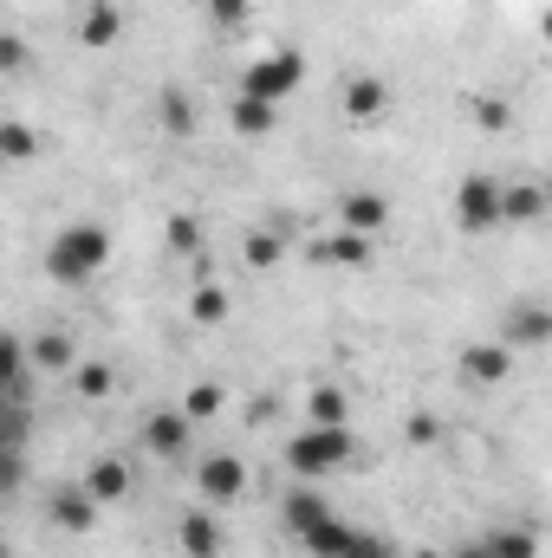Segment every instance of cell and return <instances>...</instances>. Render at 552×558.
<instances>
[{
    "mask_svg": "<svg viewBox=\"0 0 552 558\" xmlns=\"http://www.w3.org/2000/svg\"><path fill=\"white\" fill-rule=\"evenodd\" d=\"M105 260H111V228L105 221H65L52 241H46V279L52 286H85V279L105 274Z\"/></svg>",
    "mask_w": 552,
    "mask_h": 558,
    "instance_id": "cell-1",
    "label": "cell"
},
{
    "mask_svg": "<svg viewBox=\"0 0 552 558\" xmlns=\"http://www.w3.org/2000/svg\"><path fill=\"white\" fill-rule=\"evenodd\" d=\"M351 461V422H305L292 441H286V468L299 481H325Z\"/></svg>",
    "mask_w": 552,
    "mask_h": 558,
    "instance_id": "cell-2",
    "label": "cell"
},
{
    "mask_svg": "<svg viewBox=\"0 0 552 558\" xmlns=\"http://www.w3.org/2000/svg\"><path fill=\"white\" fill-rule=\"evenodd\" d=\"M299 78H305V59H299V52H267V59H254V65L241 72V98L279 105V98L299 92Z\"/></svg>",
    "mask_w": 552,
    "mask_h": 558,
    "instance_id": "cell-3",
    "label": "cell"
},
{
    "mask_svg": "<svg viewBox=\"0 0 552 558\" xmlns=\"http://www.w3.org/2000/svg\"><path fill=\"white\" fill-rule=\"evenodd\" d=\"M455 221H461V234H494L501 228V175H461Z\"/></svg>",
    "mask_w": 552,
    "mask_h": 558,
    "instance_id": "cell-4",
    "label": "cell"
},
{
    "mask_svg": "<svg viewBox=\"0 0 552 558\" xmlns=\"http://www.w3.org/2000/svg\"><path fill=\"white\" fill-rule=\"evenodd\" d=\"M195 487H202L208 507H235L248 494V461L241 454H202L195 461Z\"/></svg>",
    "mask_w": 552,
    "mask_h": 558,
    "instance_id": "cell-5",
    "label": "cell"
},
{
    "mask_svg": "<svg viewBox=\"0 0 552 558\" xmlns=\"http://www.w3.org/2000/svg\"><path fill=\"white\" fill-rule=\"evenodd\" d=\"M338 228H345V234H364V241H377V234L391 228V202H384L377 189H351V195L338 202Z\"/></svg>",
    "mask_w": 552,
    "mask_h": 558,
    "instance_id": "cell-6",
    "label": "cell"
},
{
    "mask_svg": "<svg viewBox=\"0 0 552 558\" xmlns=\"http://www.w3.org/2000/svg\"><path fill=\"white\" fill-rule=\"evenodd\" d=\"M391 111V85L377 72H351L345 78V124H377Z\"/></svg>",
    "mask_w": 552,
    "mask_h": 558,
    "instance_id": "cell-7",
    "label": "cell"
},
{
    "mask_svg": "<svg viewBox=\"0 0 552 558\" xmlns=\"http://www.w3.org/2000/svg\"><path fill=\"white\" fill-rule=\"evenodd\" d=\"M507 371H514V344H501V338H488V344H468V351H461V377H468L475 390L507 384Z\"/></svg>",
    "mask_w": 552,
    "mask_h": 558,
    "instance_id": "cell-8",
    "label": "cell"
},
{
    "mask_svg": "<svg viewBox=\"0 0 552 558\" xmlns=\"http://www.w3.org/2000/svg\"><path fill=\"white\" fill-rule=\"evenodd\" d=\"M46 513H52V526H59V533H92L105 507H98V500H92V494H85L79 481H65V487H52Z\"/></svg>",
    "mask_w": 552,
    "mask_h": 558,
    "instance_id": "cell-9",
    "label": "cell"
},
{
    "mask_svg": "<svg viewBox=\"0 0 552 558\" xmlns=\"http://www.w3.org/2000/svg\"><path fill=\"white\" fill-rule=\"evenodd\" d=\"M189 428H195V422L182 416V410H156V416L143 422V448L163 454V461H182V454H189Z\"/></svg>",
    "mask_w": 552,
    "mask_h": 558,
    "instance_id": "cell-10",
    "label": "cell"
},
{
    "mask_svg": "<svg viewBox=\"0 0 552 558\" xmlns=\"http://www.w3.org/2000/svg\"><path fill=\"white\" fill-rule=\"evenodd\" d=\"M547 215V189L533 182H501V228H533Z\"/></svg>",
    "mask_w": 552,
    "mask_h": 558,
    "instance_id": "cell-11",
    "label": "cell"
},
{
    "mask_svg": "<svg viewBox=\"0 0 552 558\" xmlns=\"http://www.w3.org/2000/svg\"><path fill=\"white\" fill-rule=\"evenodd\" d=\"M79 487H85L98 507H118V500L131 494V468H124L118 454H105V461H92V468H85V481H79Z\"/></svg>",
    "mask_w": 552,
    "mask_h": 558,
    "instance_id": "cell-12",
    "label": "cell"
},
{
    "mask_svg": "<svg viewBox=\"0 0 552 558\" xmlns=\"http://www.w3.org/2000/svg\"><path fill=\"white\" fill-rule=\"evenodd\" d=\"M118 33H124V13H118L111 0H92V7L79 13V46L105 52V46H118Z\"/></svg>",
    "mask_w": 552,
    "mask_h": 558,
    "instance_id": "cell-13",
    "label": "cell"
},
{
    "mask_svg": "<svg viewBox=\"0 0 552 558\" xmlns=\"http://www.w3.org/2000/svg\"><path fill=\"white\" fill-rule=\"evenodd\" d=\"M547 338H552V312L540 305V299L501 318V344H547Z\"/></svg>",
    "mask_w": 552,
    "mask_h": 558,
    "instance_id": "cell-14",
    "label": "cell"
},
{
    "mask_svg": "<svg viewBox=\"0 0 552 558\" xmlns=\"http://www.w3.org/2000/svg\"><path fill=\"white\" fill-rule=\"evenodd\" d=\"M176 539H182V553L189 558H221V526H215V513H182V526H176Z\"/></svg>",
    "mask_w": 552,
    "mask_h": 558,
    "instance_id": "cell-15",
    "label": "cell"
},
{
    "mask_svg": "<svg viewBox=\"0 0 552 558\" xmlns=\"http://www.w3.org/2000/svg\"><path fill=\"white\" fill-rule=\"evenodd\" d=\"M299 546H305V553H312V558H345V553H351V546H358V526L332 513V520H319V526H312V533H305Z\"/></svg>",
    "mask_w": 552,
    "mask_h": 558,
    "instance_id": "cell-16",
    "label": "cell"
},
{
    "mask_svg": "<svg viewBox=\"0 0 552 558\" xmlns=\"http://www.w3.org/2000/svg\"><path fill=\"white\" fill-rule=\"evenodd\" d=\"M279 513H286V533H292V539H305V533H312L319 520H332V507H325V500H319L312 487H292Z\"/></svg>",
    "mask_w": 552,
    "mask_h": 558,
    "instance_id": "cell-17",
    "label": "cell"
},
{
    "mask_svg": "<svg viewBox=\"0 0 552 558\" xmlns=\"http://www.w3.org/2000/svg\"><path fill=\"white\" fill-rule=\"evenodd\" d=\"M26 364H33V371H72V338H65V331H39V338L26 344Z\"/></svg>",
    "mask_w": 552,
    "mask_h": 558,
    "instance_id": "cell-18",
    "label": "cell"
},
{
    "mask_svg": "<svg viewBox=\"0 0 552 558\" xmlns=\"http://www.w3.org/2000/svg\"><path fill=\"white\" fill-rule=\"evenodd\" d=\"M26 377H33L26 344H20L13 331H0V390H7V397H20V390H26Z\"/></svg>",
    "mask_w": 552,
    "mask_h": 558,
    "instance_id": "cell-19",
    "label": "cell"
},
{
    "mask_svg": "<svg viewBox=\"0 0 552 558\" xmlns=\"http://www.w3.org/2000/svg\"><path fill=\"white\" fill-rule=\"evenodd\" d=\"M72 390L92 397V403H105V397L118 390V371H111V364H72Z\"/></svg>",
    "mask_w": 552,
    "mask_h": 558,
    "instance_id": "cell-20",
    "label": "cell"
},
{
    "mask_svg": "<svg viewBox=\"0 0 552 558\" xmlns=\"http://www.w3.org/2000/svg\"><path fill=\"white\" fill-rule=\"evenodd\" d=\"M228 118H235L241 137H267V131H274V105H261V98H235Z\"/></svg>",
    "mask_w": 552,
    "mask_h": 558,
    "instance_id": "cell-21",
    "label": "cell"
},
{
    "mask_svg": "<svg viewBox=\"0 0 552 558\" xmlns=\"http://www.w3.org/2000/svg\"><path fill=\"white\" fill-rule=\"evenodd\" d=\"M228 318V292L221 286H195L189 292V325H221Z\"/></svg>",
    "mask_w": 552,
    "mask_h": 558,
    "instance_id": "cell-22",
    "label": "cell"
},
{
    "mask_svg": "<svg viewBox=\"0 0 552 558\" xmlns=\"http://www.w3.org/2000/svg\"><path fill=\"white\" fill-rule=\"evenodd\" d=\"M33 156H39L33 124H0V162H33Z\"/></svg>",
    "mask_w": 552,
    "mask_h": 558,
    "instance_id": "cell-23",
    "label": "cell"
},
{
    "mask_svg": "<svg viewBox=\"0 0 552 558\" xmlns=\"http://www.w3.org/2000/svg\"><path fill=\"white\" fill-rule=\"evenodd\" d=\"M481 546H488V558H533V553H540L527 526H501V533H488Z\"/></svg>",
    "mask_w": 552,
    "mask_h": 558,
    "instance_id": "cell-24",
    "label": "cell"
},
{
    "mask_svg": "<svg viewBox=\"0 0 552 558\" xmlns=\"http://www.w3.org/2000/svg\"><path fill=\"white\" fill-rule=\"evenodd\" d=\"M163 131H169V137H195V105H189L176 85L163 92Z\"/></svg>",
    "mask_w": 552,
    "mask_h": 558,
    "instance_id": "cell-25",
    "label": "cell"
},
{
    "mask_svg": "<svg viewBox=\"0 0 552 558\" xmlns=\"http://www.w3.org/2000/svg\"><path fill=\"white\" fill-rule=\"evenodd\" d=\"M325 260H338V267H364V260H371V241H364V234H345V228H338V234L325 241Z\"/></svg>",
    "mask_w": 552,
    "mask_h": 558,
    "instance_id": "cell-26",
    "label": "cell"
},
{
    "mask_svg": "<svg viewBox=\"0 0 552 558\" xmlns=\"http://www.w3.org/2000/svg\"><path fill=\"white\" fill-rule=\"evenodd\" d=\"M312 422H351V397L338 384H319L312 390Z\"/></svg>",
    "mask_w": 552,
    "mask_h": 558,
    "instance_id": "cell-27",
    "label": "cell"
},
{
    "mask_svg": "<svg viewBox=\"0 0 552 558\" xmlns=\"http://www.w3.org/2000/svg\"><path fill=\"white\" fill-rule=\"evenodd\" d=\"M279 254H286V241H279V234H267V228H261V234H248V247H241V260H248L254 274H267Z\"/></svg>",
    "mask_w": 552,
    "mask_h": 558,
    "instance_id": "cell-28",
    "label": "cell"
},
{
    "mask_svg": "<svg viewBox=\"0 0 552 558\" xmlns=\"http://www.w3.org/2000/svg\"><path fill=\"white\" fill-rule=\"evenodd\" d=\"M20 72H33V46L20 33H0V78H20Z\"/></svg>",
    "mask_w": 552,
    "mask_h": 558,
    "instance_id": "cell-29",
    "label": "cell"
},
{
    "mask_svg": "<svg viewBox=\"0 0 552 558\" xmlns=\"http://www.w3.org/2000/svg\"><path fill=\"white\" fill-rule=\"evenodd\" d=\"M202 7H208V20H215L221 33H241L248 13H254V0H202Z\"/></svg>",
    "mask_w": 552,
    "mask_h": 558,
    "instance_id": "cell-30",
    "label": "cell"
},
{
    "mask_svg": "<svg viewBox=\"0 0 552 558\" xmlns=\"http://www.w3.org/2000/svg\"><path fill=\"white\" fill-rule=\"evenodd\" d=\"M26 487V448H0V500H13Z\"/></svg>",
    "mask_w": 552,
    "mask_h": 558,
    "instance_id": "cell-31",
    "label": "cell"
},
{
    "mask_svg": "<svg viewBox=\"0 0 552 558\" xmlns=\"http://www.w3.org/2000/svg\"><path fill=\"white\" fill-rule=\"evenodd\" d=\"M26 435H33V416L20 403H7L0 410V448H26Z\"/></svg>",
    "mask_w": 552,
    "mask_h": 558,
    "instance_id": "cell-32",
    "label": "cell"
},
{
    "mask_svg": "<svg viewBox=\"0 0 552 558\" xmlns=\"http://www.w3.org/2000/svg\"><path fill=\"white\" fill-rule=\"evenodd\" d=\"M215 410H221V384H195V390H189V403H182V416H189V422H208Z\"/></svg>",
    "mask_w": 552,
    "mask_h": 558,
    "instance_id": "cell-33",
    "label": "cell"
},
{
    "mask_svg": "<svg viewBox=\"0 0 552 558\" xmlns=\"http://www.w3.org/2000/svg\"><path fill=\"white\" fill-rule=\"evenodd\" d=\"M169 247H176V254H195V247H202V228H195L189 215H176V221H169Z\"/></svg>",
    "mask_w": 552,
    "mask_h": 558,
    "instance_id": "cell-34",
    "label": "cell"
},
{
    "mask_svg": "<svg viewBox=\"0 0 552 558\" xmlns=\"http://www.w3.org/2000/svg\"><path fill=\"white\" fill-rule=\"evenodd\" d=\"M455 558H488V546H481V539H475V546H461V553Z\"/></svg>",
    "mask_w": 552,
    "mask_h": 558,
    "instance_id": "cell-35",
    "label": "cell"
},
{
    "mask_svg": "<svg viewBox=\"0 0 552 558\" xmlns=\"http://www.w3.org/2000/svg\"><path fill=\"white\" fill-rule=\"evenodd\" d=\"M7 403H13V397H7V390H0V410H7Z\"/></svg>",
    "mask_w": 552,
    "mask_h": 558,
    "instance_id": "cell-36",
    "label": "cell"
},
{
    "mask_svg": "<svg viewBox=\"0 0 552 558\" xmlns=\"http://www.w3.org/2000/svg\"><path fill=\"white\" fill-rule=\"evenodd\" d=\"M0 558H13V553H7V546H0Z\"/></svg>",
    "mask_w": 552,
    "mask_h": 558,
    "instance_id": "cell-37",
    "label": "cell"
}]
</instances>
